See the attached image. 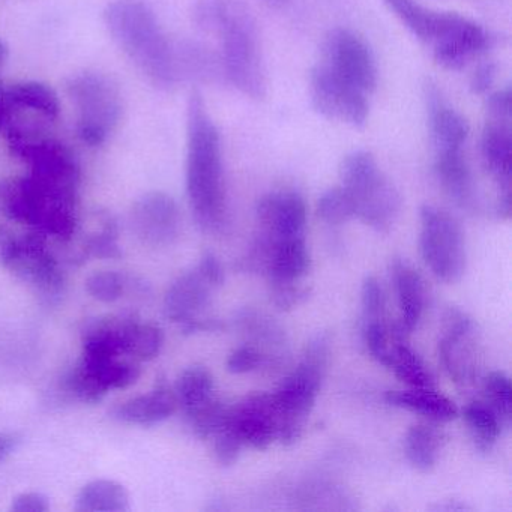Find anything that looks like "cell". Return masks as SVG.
<instances>
[{
  "label": "cell",
  "mask_w": 512,
  "mask_h": 512,
  "mask_svg": "<svg viewBox=\"0 0 512 512\" xmlns=\"http://www.w3.org/2000/svg\"><path fill=\"white\" fill-rule=\"evenodd\" d=\"M194 23L217 38L224 82L251 100L268 89L259 26L247 0H197Z\"/></svg>",
  "instance_id": "1"
},
{
  "label": "cell",
  "mask_w": 512,
  "mask_h": 512,
  "mask_svg": "<svg viewBox=\"0 0 512 512\" xmlns=\"http://www.w3.org/2000/svg\"><path fill=\"white\" fill-rule=\"evenodd\" d=\"M185 184L199 226L205 230L218 229L226 214L220 133L197 91L188 101Z\"/></svg>",
  "instance_id": "2"
},
{
  "label": "cell",
  "mask_w": 512,
  "mask_h": 512,
  "mask_svg": "<svg viewBox=\"0 0 512 512\" xmlns=\"http://www.w3.org/2000/svg\"><path fill=\"white\" fill-rule=\"evenodd\" d=\"M110 37L137 70L160 89L182 82L178 49L161 28L154 10L142 0H115L104 10Z\"/></svg>",
  "instance_id": "3"
},
{
  "label": "cell",
  "mask_w": 512,
  "mask_h": 512,
  "mask_svg": "<svg viewBox=\"0 0 512 512\" xmlns=\"http://www.w3.org/2000/svg\"><path fill=\"white\" fill-rule=\"evenodd\" d=\"M0 214L43 236L70 241L77 227V193L32 175L0 179Z\"/></svg>",
  "instance_id": "4"
},
{
  "label": "cell",
  "mask_w": 512,
  "mask_h": 512,
  "mask_svg": "<svg viewBox=\"0 0 512 512\" xmlns=\"http://www.w3.org/2000/svg\"><path fill=\"white\" fill-rule=\"evenodd\" d=\"M340 181L355 203L356 217L377 232L388 233L400 214L401 197L376 158L367 151L346 155L340 164Z\"/></svg>",
  "instance_id": "5"
},
{
  "label": "cell",
  "mask_w": 512,
  "mask_h": 512,
  "mask_svg": "<svg viewBox=\"0 0 512 512\" xmlns=\"http://www.w3.org/2000/svg\"><path fill=\"white\" fill-rule=\"evenodd\" d=\"M329 359V340L317 335L307 344L302 361L275 392V403L280 413L278 439L292 445L304 431L305 422L316 404L317 395L325 379Z\"/></svg>",
  "instance_id": "6"
},
{
  "label": "cell",
  "mask_w": 512,
  "mask_h": 512,
  "mask_svg": "<svg viewBox=\"0 0 512 512\" xmlns=\"http://www.w3.org/2000/svg\"><path fill=\"white\" fill-rule=\"evenodd\" d=\"M67 91L76 110L77 136L91 148L103 146L124 112L118 83L107 74L85 71L71 77Z\"/></svg>",
  "instance_id": "7"
},
{
  "label": "cell",
  "mask_w": 512,
  "mask_h": 512,
  "mask_svg": "<svg viewBox=\"0 0 512 512\" xmlns=\"http://www.w3.org/2000/svg\"><path fill=\"white\" fill-rule=\"evenodd\" d=\"M0 266L46 295L64 287V271L47 247L46 236L38 232L19 236L0 226Z\"/></svg>",
  "instance_id": "8"
},
{
  "label": "cell",
  "mask_w": 512,
  "mask_h": 512,
  "mask_svg": "<svg viewBox=\"0 0 512 512\" xmlns=\"http://www.w3.org/2000/svg\"><path fill=\"white\" fill-rule=\"evenodd\" d=\"M422 259L434 275L445 283H457L466 271L463 230L454 217L436 206L421 208Z\"/></svg>",
  "instance_id": "9"
},
{
  "label": "cell",
  "mask_w": 512,
  "mask_h": 512,
  "mask_svg": "<svg viewBox=\"0 0 512 512\" xmlns=\"http://www.w3.org/2000/svg\"><path fill=\"white\" fill-rule=\"evenodd\" d=\"M310 95L314 109L326 119L355 128L367 124V94L332 73L322 62L311 70Z\"/></svg>",
  "instance_id": "10"
},
{
  "label": "cell",
  "mask_w": 512,
  "mask_h": 512,
  "mask_svg": "<svg viewBox=\"0 0 512 512\" xmlns=\"http://www.w3.org/2000/svg\"><path fill=\"white\" fill-rule=\"evenodd\" d=\"M476 325L466 313L449 308L443 317V335L439 341V356L454 382L470 385L481 373V346Z\"/></svg>",
  "instance_id": "11"
},
{
  "label": "cell",
  "mask_w": 512,
  "mask_h": 512,
  "mask_svg": "<svg viewBox=\"0 0 512 512\" xmlns=\"http://www.w3.org/2000/svg\"><path fill=\"white\" fill-rule=\"evenodd\" d=\"M322 64L367 95L376 88L373 53L367 43L349 29H335L326 37Z\"/></svg>",
  "instance_id": "12"
},
{
  "label": "cell",
  "mask_w": 512,
  "mask_h": 512,
  "mask_svg": "<svg viewBox=\"0 0 512 512\" xmlns=\"http://www.w3.org/2000/svg\"><path fill=\"white\" fill-rule=\"evenodd\" d=\"M211 283L199 269L185 272L173 281L164 296V314L172 322L179 323L187 332L211 331L218 328L217 320L200 319V314L211 302Z\"/></svg>",
  "instance_id": "13"
},
{
  "label": "cell",
  "mask_w": 512,
  "mask_h": 512,
  "mask_svg": "<svg viewBox=\"0 0 512 512\" xmlns=\"http://www.w3.org/2000/svg\"><path fill=\"white\" fill-rule=\"evenodd\" d=\"M256 215L260 227L257 241L271 244L283 239L305 238L307 206L295 191L266 194L257 203Z\"/></svg>",
  "instance_id": "14"
},
{
  "label": "cell",
  "mask_w": 512,
  "mask_h": 512,
  "mask_svg": "<svg viewBox=\"0 0 512 512\" xmlns=\"http://www.w3.org/2000/svg\"><path fill=\"white\" fill-rule=\"evenodd\" d=\"M131 224L145 244L152 247L172 244L181 227L178 203L163 191L145 194L137 199L131 209Z\"/></svg>",
  "instance_id": "15"
},
{
  "label": "cell",
  "mask_w": 512,
  "mask_h": 512,
  "mask_svg": "<svg viewBox=\"0 0 512 512\" xmlns=\"http://www.w3.org/2000/svg\"><path fill=\"white\" fill-rule=\"evenodd\" d=\"M230 425L244 445L266 449L278 439L280 413L274 394H253L232 407Z\"/></svg>",
  "instance_id": "16"
},
{
  "label": "cell",
  "mask_w": 512,
  "mask_h": 512,
  "mask_svg": "<svg viewBox=\"0 0 512 512\" xmlns=\"http://www.w3.org/2000/svg\"><path fill=\"white\" fill-rule=\"evenodd\" d=\"M392 14L415 35L433 49L448 43L458 34L467 17L455 13L428 10L418 0H383Z\"/></svg>",
  "instance_id": "17"
},
{
  "label": "cell",
  "mask_w": 512,
  "mask_h": 512,
  "mask_svg": "<svg viewBox=\"0 0 512 512\" xmlns=\"http://www.w3.org/2000/svg\"><path fill=\"white\" fill-rule=\"evenodd\" d=\"M425 106H427L428 130L431 134L436 154L461 151L467 136L469 125L466 119L449 106L436 85L428 82L424 88Z\"/></svg>",
  "instance_id": "18"
},
{
  "label": "cell",
  "mask_w": 512,
  "mask_h": 512,
  "mask_svg": "<svg viewBox=\"0 0 512 512\" xmlns=\"http://www.w3.org/2000/svg\"><path fill=\"white\" fill-rule=\"evenodd\" d=\"M481 157L485 169L499 187V196L511 194V119L490 118L481 136Z\"/></svg>",
  "instance_id": "19"
},
{
  "label": "cell",
  "mask_w": 512,
  "mask_h": 512,
  "mask_svg": "<svg viewBox=\"0 0 512 512\" xmlns=\"http://www.w3.org/2000/svg\"><path fill=\"white\" fill-rule=\"evenodd\" d=\"M176 409H178V401L173 391L158 388L149 394L137 395L116 404L110 415L122 424L149 427V425L166 421L176 412Z\"/></svg>",
  "instance_id": "20"
},
{
  "label": "cell",
  "mask_w": 512,
  "mask_h": 512,
  "mask_svg": "<svg viewBox=\"0 0 512 512\" xmlns=\"http://www.w3.org/2000/svg\"><path fill=\"white\" fill-rule=\"evenodd\" d=\"M392 281L400 305L401 320L398 325L404 334L418 326L425 308V286L421 274L404 260H395L392 265Z\"/></svg>",
  "instance_id": "21"
},
{
  "label": "cell",
  "mask_w": 512,
  "mask_h": 512,
  "mask_svg": "<svg viewBox=\"0 0 512 512\" xmlns=\"http://www.w3.org/2000/svg\"><path fill=\"white\" fill-rule=\"evenodd\" d=\"M386 403L398 409L427 416L433 421L448 422L457 418L458 409L448 397L437 394L433 389H407V391H388Z\"/></svg>",
  "instance_id": "22"
},
{
  "label": "cell",
  "mask_w": 512,
  "mask_h": 512,
  "mask_svg": "<svg viewBox=\"0 0 512 512\" xmlns=\"http://www.w3.org/2000/svg\"><path fill=\"white\" fill-rule=\"evenodd\" d=\"M434 172L443 190L458 205L469 206L473 202L472 173L461 151L436 154Z\"/></svg>",
  "instance_id": "23"
},
{
  "label": "cell",
  "mask_w": 512,
  "mask_h": 512,
  "mask_svg": "<svg viewBox=\"0 0 512 512\" xmlns=\"http://www.w3.org/2000/svg\"><path fill=\"white\" fill-rule=\"evenodd\" d=\"M8 100H10L14 112L25 110V112L35 113L49 122L56 121L61 113L58 94L46 83H14V85L8 86Z\"/></svg>",
  "instance_id": "24"
},
{
  "label": "cell",
  "mask_w": 512,
  "mask_h": 512,
  "mask_svg": "<svg viewBox=\"0 0 512 512\" xmlns=\"http://www.w3.org/2000/svg\"><path fill=\"white\" fill-rule=\"evenodd\" d=\"M74 509L82 512L128 511L130 494L119 482L112 479H95L79 491Z\"/></svg>",
  "instance_id": "25"
},
{
  "label": "cell",
  "mask_w": 512,
  "mask_h": 512,
  "mask_svg": "<svg viewBox=\"0 0 512 512\" xmlns=\"http://www.w3.org/2000/svg\"><path fill=\"white\" fill-rule=\"evenodd\" d=\"M445 436L433 425L416 424L407 431L404 452L407 460L422 473L431 472L439 461Z\"/></svg>",
  "instance_id": "26"
},
{
  "label": "cell",
  "mask_w": 512,
  "mask_h": 512,
  "mask_svg": "<svg viewBox=\"0 0 512 512\" xmlns=\"http://www.w3.org/2000/svg\"><path fill=\"white\" fill-rule=\"evenodd\" d=\"M214 377L208 368L202 365H193L182 371L176 380L175 394L178 407L184 410L185 415L199 409L203 404L209 403L214 395Z\"/></svg>",
  "instance_id": "27"
},
{
  "label": "cell",
  "mask_w": 512,
  "mask_h": 512,
  "mask_svg": "<svg viewBox=\"0 0 512 512\" xmlns=\"http://www.w3.org/2000/svg\"><path fill=\"white\" fill-rule=\"evenodd\" d=\"M164 346V332L151 322L127 317L124 328V355L137 362L151 361L160 355Z\"/></svg>",
  "instance_id": "28"
},
{
  "label": "cell",
  "mask_w": 512,
  "mask_h": 512,
  "mask_svg": "<svg viewBox=\"0 0 512 512\" xmlns=\"http://www.w3.org/2000/svg\"><path fill=\"white\" fill-rule=\"evenodd\" d=\"M463 416L476 448L481 452L491 451L503 430L496 413L485 401L475 400L464 407Z\"/></svg>",
  "instance_id": "29"
},
{
  "label": "cell",
  "mask_w": 512,
  "mask_h": 512,
  "mask_svg": "<svg viewBox=\"0 0 512 512\" xmlns=\"http://www.w3.org/2000/svg\"><path fill=\"white\" fill-rule=\"evenodd\" d=\"M388 367L395 376L412 389H433L434 380L418 353L413 352L403 340L392 347Z\"/></svg>",
  "instance_id": "30"
},
{
  "label": "cell",
  "mask_w": 512,
  "mask_h": 512,
  "mask_svg": "<svg viewBox=\"0 0 512 512\" xmlns=\"http://www.w3.org/2000/svg\"><path fill=\"white\" fill-rule=\"evenodd\" d=\"M482 401L496 413L503 428H509L512 418V385L502 371H491L482 380Z\"/></svg>",
  "instance_id": "31"
},
{
  "label": "cell",
  "mask_w": 512,
  "mask_h": 512,
  "mask_svg": "<svg viewBox=\"0 0 512 512\" xmlns=\"http://www.w3.org/2000/svg\"><path fill=\"white\" fill-rule=\"evenodd\" d=\"M230 412L232 407L226 406L223 401L214 397L209 403L203 404L202 407L185 416L191 430L199 439H209L229 424Z\"/></svg>",
  "instance_id": "32"
},
{
  "label": "cell",
  "mask_w": 512,
  "mask_h": 512,
  "mask_svg": "<svg viewBox=\"0 0 512 512\" xmlns=\"http://www.w3.org/2000/svg\"><path fill=\"white\" fill-rule=\"evenodd\" d=\"M317 215L331 226H340L356 217L355 203L340 185L322 194L317 202Z\"/></svg>",
  "instance_id": "33"
},
{
  "label": "cell",
  "mask_w": 512,
  "mask_h": 512,
  "mask_svg": "<svg viewBox=\"0 0 512 512\" xmlns=\"http://www.w3.org/2000/svg\"><path fill=\"white\" fill-rule=\"evenodd\" d=\"M65 388L82 403L97 404L107 395L106 389L89 374V371L80 362H77L65 376Z\"/></svg>",
  "instance_id": "34"
},
{
  "label": "cell",
  "mask_w": 512,
  "mask_h": 512,
  "mask_svg": "<svg viewBox=\"0 0 512 512\" xmlns=\"http://www.w3.org/2000/svg\"><path fill=\"white\" fill-rule=\"evenodd\" d=\"M127 289V280L121 272L97 271L86 280V290L97 301L110 304L118 301Z\"/></svg>",
  "instance_id": "35"
},
{
  "label": "cell",
  "mask_w": 512,
  "mask_h": 512,
  "mask_svg": "<svg viewBox=\"0 0 512 512\" xmlns=\"http://www.w3.org/2000/svg\"><path fill=\"white\" fill-rule=\"evenodd\" d=\"M364 322L386 319V301L382 286L376 277H367L361 289Z\"/></svg>",
  "instance_id": "36"
},
{
  "label": "cell",
  "mask_w": 512,
  "mask_h": 512,
  "mask_svg": "<svg viewBox=\"0 0 512 512\" xmlns=\"http://www.w3.org/2000/svg\"><path fill=\"white\" fill-rule=\"evenodd\" d=\"M244 443L239 439L232 425H226L214 436V454L221 466H232L238 460L239 452Z\"/></svg>",
  "instance_id": "37"
},
{
  "label": "cell",
  "mask_w": 512,
  "mask_h": 512,
  "mask_svg": "<svg viewBox=\"0 0 512 512\" xmlns=\"http://www.w3.org/2000/svg\"><path fill=\"white\" fill-rule=\"evenodd\" d=\"M265 362V356L257 347L245 344V346L238 347L230 353L229 359H227V368H229L230 373L244 374L257 370Z\"/></svg>",
  "instance_id": "38"
},
{
  "label": "cell",
  "mask_w": 512,
  "mask_h": 512,
  "mask_svg": "<svg viewBox=\"0 0 512 512\" xmlns=\"http://www.w3.org/2000/svg\"><path fill=\"white\" fill-rule=\"evenodd\" d=\"M272 286V299H274L277 307L283 310L295 307L301 304L308 296V290L305 287L296 284H271Z\"/></svg>",
  "instance_id": "39"
},
{
  "label": "cell",
  "mask_w": 512,
  "mask_h": 512,
  "mask_svg": "<svg viewBox=\"0 0 512 512\" xmlns=\"http://www.w3.org/2000/svg\"><path fill=\"white\" fill-rule=\"evenodd\" d=\"M8 56H10V49H8L4 40H0V73L7 64ZM13 118L14 110L11 107L10 100H8V86L5 85L2 76H0V131H7Z\"/></svg>",
  "instance_id": "40"
},
{
  "label": "cell",
  "mask_w": 512,
  "mask_h": 512,
  "mask_svg": "<svg viewBox=\"0 0 512 512\" xmlns=\"http://www.w3.org/2000/svg\"><path fill=\"white\" fill-rule=\"evenodd\" d=\"M49 509V499L37 491L19 494L11 503V511L14 512H47Z\"/></svg>",
  "instance_id": "41"
},
{
  "label": "cell",
  "mask_w": 512,
  "mask_h": 512,
  "mask_svg": "<svg viewBox=\"0 0 512 512\" xmlns=\"http://www.w3.org/2000/svg\"><path fill=\"white\" fill-rule=\"evenodd\" d=\"M487 112L490 118L511 119L512 92L511 88L500 89L488 97Z\"/></svg>",
  "instance_id": "42"
},
{
  "label": "cell",
  "mask_w": 512,
  "mask_h": 512,
  "mask_svg": "<svg viewBox=\"0 0 512 512\" xmlns=\"http://www.w3.org/2000/svg\"><path fill=\"white\" fill-rule=\"evenodd\" d=\"M197 269H199L200 274H202L212 286L218 287L223 284L224 269L223 266H221L220 260H218L214 254H203L199 265H197Z\"/></svg>",
  "instance_id": "43"
},
{
  "label": "cell",
  "mask_w": 512,
  "mask_h": 512,
  "mask_svg": "<svg viewBox=\"0 0 512 512\" xmlns=\"http://www.w3.org/2000/svg\"><path fill=\"white\" fill-rule=\"evenodd\" d=\"M496 79V67L493 64H484L473 73L470 80V89L473 94L482 95L490 91Z\"/></svg>",
  "instance_id": "44"
},
{
  "label": "cell",
  "mask_w": 512,
  "mask_h": 512,
  "mask_svg": "<svg viewBox=\"0 0 512 512\" xmlns=\"http://www.w3.org/2000/svg\"><path fill=\"white\" fill-rule=\"evenodd\" d=\"M22 434L16 431H0V463H4L22 445Z\"/></svg>",
  "instance_id": "45"
},
{
  "label": "cell",
  "mask_w": 512,
  "mask_h": 512,
  "mask_svg": "<svg viewBox=\"0 0 512 512\" xmlns=\"http://www.w3.org/2000/svg\"><path fill=\"white\" fill-rule=\"evenodd\" d=\"M263 2H265L269 8H275V10H278V8L286 7L290 0H263Z\"/></svg>",
  "instance_id": "46"
}]
</instances>
